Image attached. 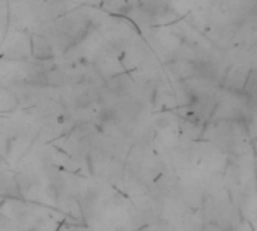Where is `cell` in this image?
Segmentation results:
<instances>
[{
  "label": "cell",
  "instance_id": "6da1fadb",
  "mask_svg": "<svg viewBox=\"0 0 257 231\" xmlns=\"http://www.w3.org/2000/svg\"><path fill=\"white\" fill-rule=\"evenodd\" d=\"M30 231H35V230H30Z\"/></svg>",
  "mask_w": 257,
  "mask_h": 231
}]
</instances>
